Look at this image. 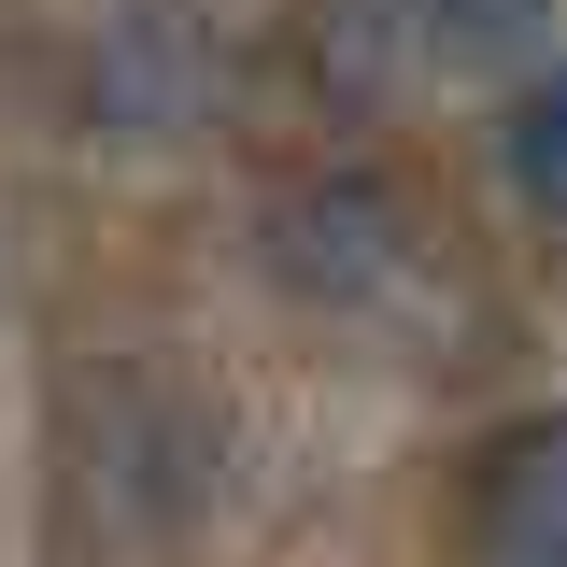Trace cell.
<instances>
[{
  "mask_svg": "<svg viewBox=\"0 0 567 567\" xmlns=\"http://www.w3.org/2000/svg\"><path fill=\"white\" fill-rule=\"evenodd\" d=\"M468 539L483 567H567V412H511L468 468Z\"/></svg>",
  "mask_w": 567,
  "mask_h": 567,
  "instance_id": "6da1fadb",
  "label": "cell"
},
{
  "mask_svg": "<svg viewBox=\"0 0 567 567\" xmlns=\"http://www.w3.org/2000/svg\"><path fill=\"white\" fill-rule=\"evenodd\" d=\"M511 185H525V213H554V227H567V58L511 100Z\"/></svg>",
  "mask_w": 567,
  "mask_h": 567,
  "instance_id": "7a4b0ae2",
  "label": "cell"
}]
</instances>
